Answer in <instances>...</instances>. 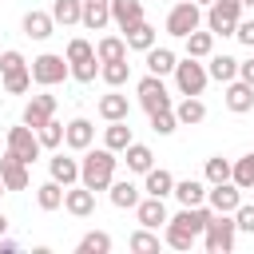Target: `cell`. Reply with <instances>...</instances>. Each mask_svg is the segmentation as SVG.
I'll list each match as a JSON object with an SVG mask.
<instances>
[{"instance_id": "obj_1", "label": "cell", "mask_w": 254, "mask_h": 254, "mask_svg": "<svg viewBox=\"0 0 254 254\" xmlns=\"http://www.w3.org/2000/svg\"><path fill=\"white\" fill-rule=\"evenodd\" d=\"M115 167H119V159L111 147H87L79 159V183L91 190H107L115 183Z\"/></svg>"}, {"instance_id": "obj_2", "label": "cell", "mask_w": 254, "mask_h": 254, "mask_svg": "<svg viewBox=\"0 0 254 254\" xmlns=\"http://www.w3.org/2000/svg\"><path fill=\"white\" fill-rule=\"evenodd\" d=\"M234 234H238L234 214H218V210H214V218H210L206 230H202V246H206L210 254H230V250H234Z\"/></svg>"}, {"instance_id": "obj_3", "label": "cell", "mask_w": 254, "mask_h": 254, "mask_svg": "<svg viewBox=\"0 0 254 254\" xmlns=\"http://www.w3.org/2000/svg\"><path fill=\"white\" fill-rule=\"evenodd\" d=\"M28 67H32V83H40V87H56V83H64V79L71 75V64H67V56H56V52H44V56H36Z\"/></svg>"}, {"instance_id": "obj_4", "label": "cell", "mask_w": 254, "mask_h": 254, "mask_svg": "<svg viewBox=\"0 0 254 254\" xmlns=\"http://www.w3.org/2000/svg\"><path fill=\"white\" fill-rule=\"evenodd\" d=\"M242 0H214L210 8H206V28L214 32V36H234V28H238V20H242Z\"/></svg>"}, {"instance_id": "obj_5", "label": "cell", "mask_w": 254, "mask_h": 254, "mask_svg": "<svg viewBox=\"0 0 254 254\" xmlns=\"http://www.w3.org/2000/svg\"><path fill=\"white\" fill-rule=\"evenodd\" d=\"M206 79H210V71H206V64H198L194 56H187V60L175 64V87H179V95H202Z\"/></svg>"}, {"instance_id": "obj_6", "label": "cell", "mask_w": 254, "mask_h": 254, "mask_svg": "<svg viewBox=\"0 0 254 254\" xmlns=\"http://www.w3.org/2000/svg\"><path fill=\"white\" fill-rule=\"evenodd\" d=\"M198 24H202V8H198L194 0H179V4H171V12H167V32H171L175 40H187Z\"/></svg>"}, {"instance_id": "obj_7", "label": "cell", "mask_w": 254, "mask_h": 254, "mask_svg": "<svg viewBox=\"0 0 254 254\" xmlns=\"http://www.w3.org/2000/svg\"><path fill=\"white\" fill-rule=\"evenodd\" d=\"M135 95H139V107L151 115V111H163V107H171V91H167V83H163V75H143L139 83H135Z\"/></svg>"}, {"instance_id": "obj_8", "label": "cell", "mask_w": 254, "mask_h": 254, "mask_svg": "<svg viewBox=\"0 0 254 254\" xmlns=\"http://www.w3.org/2000/svg\"><path fill=\"white\" fill-rule=\"evenodd\" d=\"M8 151L16 155V159H24L28 167L40 159V151H44V143H40V135H36V127H28V123H20V127H8Z\"/></svg>"}, {"instance_id": "obj_9", "label": "cell", "mask_w": 254, "mask_h": 254, "mask_svg": "<svg viewBox=\"0 0 254 254\" xmlns=\"http://www.w3.org/2000/svg\"><path fill=\"white\" fill-rule=\"evenodd\" d=\"M206 202H210V210H218V214H234L238 206H242V187L238 183H210V190H206Z\"/></svg>"}, {"instance_id": "obj_10", "label": "cell", "mask_w": 254, "mask_h": 254, "mask_svg": "<svg viewBox=\"0 0 254 254\" xmlns=\"http://www.w3.org/2000/svg\"><path fill=\"white\" fill-rule=\"evenodd\" d=\"M198 238H202V234H198L190 222H183L179 214H171V218H167V226H163V242H167L171 250H190Z\"/></svg>"}, {"instance_id": "obj_11", "label": "cell", "mask_w": 254, "mask_h": 254, "mask_svg": "<svg viewBox=\"0 0 254 254\" xmlns=\"http://www.w3.org/2000/svg\"><path fill=\"white\" fill-rule=\"evenodd\" d=\"M64 210L75 214V218H91V214H95V190L83 187V183H79V187L71 183V187L64 190Z\"/></svg>"}, {"instance_id": "obj_12", "label": "cell", "mask_w": 254, "mask_h": 254, "mask_svg": "<svg viewBox=\"0 0 254 254\" xmlns=\"http://www.w3.org/2000/svg\"><path fill=\"white\" fill-rule=\"evenodd\" d=\"M48 119H56V95L40 91V95H32V99L24 103V119H20V123H28V127H44Z\"/></svg>"}, {"instance_id": "obj_13", "label": "cell", "mask_w": 254, "mask_h": 254, "mask_svg": "<svg viewBox=\"0 0 254 254\" xmlns=\"http://www.w3.org/2000/svg\"><path fill=\"white\" fill-rule=\"evenodd\" d=\"M64 143H67L71 151H87V147L95 143V123L83 119V115H75V119L64 127Z\"/></svg>"}, {"instance_id": "obj_14", "label": "cell", "mask_w": 254, "mask_h": 254, "mask_svg": "<svg viewBox=\"0 0 254 254\" xmlns=\"http://www.w3.org/2000/svg\"><path fill=\"white\" fill-rule=\"evenodd\" d=\"M0 179H4L8 190H24V187H28V163L16 159L12 151H4V155H0Z\"/></svg>"}, {"instance_id": "obj_15", "label": "cell", "mask_w": 254, "mask_h": 254, "mask_svg": "<svg viewBox=\"0 0 254 254\" xmlns=\"http://www.w3.org/2000/svg\"><path fill=\"white\" fill-rule=\"evenodd\" d=\"M135 218H139V226H151V230H159V226H167V202L163 198H155V194H147V198H139V206H135Z\"/></svg>"}, {"instance_id": "obj_16", "label": "cell", "mask_w": 254, "mask_h": 254, "mask_svg": "<svg viewBox=\"0 0 254 254\" xmlns=\"http://www.w3.org/2000/svg\"><path fill=\"white\" fill-rule=\"evenodd\" d=\"M20 28H24V36H28V40H48V36L56 32V16H52V12L32 8V12H24Z\"/></svg>"}, {"instance_id": "obj_17", "label": "cell", "mask_w": 254, "mask_h": 254, "mask_svg": "<svg viewBox=\"0 0 254 254\" xmlns=\"http://www.w3.org/2000/svg\"><path fill=\"white\" fill-rule=\"evenodd\" d=\"M222 99H226V107H230L234 115H246V111H254V87H250L246 79H230Z\"/></svg>"}, {"instance_id": "obj_18", "label": "cell", "mask_w": 254, "mask_h": 254, "mask_svg": "<svg viewBox=\"0 0 254 254\" xmlns=\"http://www.w3.org/2000/svg\"><path fill=\"white\" fill-rule=\"evenodd\" d=\"M48 175H52L56 183L71 187V183H79V159H71V155H64V151H56V155L48 159Z\"/></svg>"}, {"instance_id": "obj_19", "label": "cell", "mask_w": 254, "mask_h": 254, "mask_svg": "<svg viewBox=\"0 0 254 254\" xmlns=\"http://www.w3.org/2000/svg\"><path fill=\"white\" fill-rule=\"evenodd\" d=\"M139 20H143V0H111V24L119 32L135 28Z\"/></svg>"}, {"instance_id": "obj_20", "label": "cell", "mask_w": 254, "mask_h": 254, "mask_svg": "<svg viewBox=\"0 0 254 254\" xmlns=\"http://www.w3.org/2000/svg\"><path fill=\"white\" fill-rule=\"evenodd\" d=\"M139 190H143V187H135L131 179H115V183L107 187V194H111V206H119V210H135V206H139V198H143Z\"/></svg>"}, {"instance_id": "obj_21", "label": "cell", "mask_w": 254, "mask_h": 254, "mask_svg": "<svg viewBox=\"0 0 254 254\" xmlns=\"http://www.w3.org/2000/svg\"><path fill=\"white\" fill-rule=\"evenodd\" d=\"M95 111L111 123V119H131V103H127V95H119L115 87L107 91V95H99V103H95Z\"/></svg>"}, {"instance_id": "obj_22", "label": "cell", "mask_w": 254, "mask_h": 254, "mask_svg": "<svg viewBox=\"0 0 254 254\" xmlns=\"http://www.w3.org/2000/svg\"><path fill=\"white\" fill-rule=\"evenodd\" d=\"M123 163H127V171H131V175H147V171L155 167V151H151L147 143H127Z\"/></svg>"}, {"instance_id": "obj_23", "label": "cell", "mask_w": 254, "mask_h": 254, "mask_svg": "<svg viewBox=\"0 0 254 254\" xmlns=\"http://www.w3.org/2000/svg\"><path fill=\"white\" fill-rule=\"evenodd\" d=\"M143 194H155V198L175 194V175H171V171H163V167H151V171L143 175Z\"/></svg>"}, {"instance_id": "obj_24", "label": "cell", "mask_w": 254, "mask_h": 254, "mask_svg": "<svg viewBox=\"0 0 254 254\" xmlns=\"http://www.w3.org/2000/svg\"><path fill=\"white\" fill-rule=\"evenodd\" d=\"M143 56H147V71H151V75H175L179 56H175L171 48H159V44H155V48H147Z\"/></svg>"}, {"instance_id": "obj_25", "label": "cell", "mask_w": 254, "mask_h": 254, "mask_svg": "<svg viewBox=\"0 0 254 254\" xmlns=\"http://www.w3.org/2000/svg\"><path fill=\"white\" fill-rule=\"evenodd\" d=\"M175 115H179V127H198L206 119V103L198 95H183V103L175 107Z\"/></svg>"}, {"instance_id": "obj_26", "label": "cell", "mask_w": 254, "mask_h": 254, "mask_svg": "<svg viewBox=\"0 0 254 254\" xmlns=\"http://www.w3.org/2000/svg\"><path fill=\"white\" fill-rule=\"evenodd\" d=\"M123 40H127V48H131V52H147V48H155L159 32H155L147 20H139L135 28H127V32H123Z\"/></svg>"}, {"instance_id": "obj_27", "label": "cell", "mask_w": 254, "mask_h": 254, "mask_svg": "<svg viewBox=\"0 0 254 254\" xmlns=\"http://www.w3.org/2000/svg\"><path fill=\"white\" fill-rule=\"evenodd\" d=\"M238 64L242 60H234V56H214L210 52V64H206V71H210V79H218V83H230V79H238Z\"/></svg>"}, {"instance_id": "obj_28", "label": "cell", "mask_w": 254, "mask_h": 254, "mask_svg": "<svg viewBox=\"0 0 254 254\" xmlns=\"http://www.w3.org/2000/svg\"><path fill=\"white\" fill-rule=\"evenodd\" d=\"M127 143H135V139H131V123H127V119H111L107 131H103V147H111V151L119 155V151H127Z\"/></svg>"}, {"instance_id": "obj_29", "label": "cell", "mask_w": 254, "mask_h": 254, "mask_svg": "<svg viewBox=\"0 0 254 254\" xmlns=\"http://www.w3.org/2000/svg\"><path fill=\"white\" fill-rule=\"evenodd\" d=\"M206 183L202 179H183V183H175V198L183 202V206H198V202H206Z\"/></svg>"}, {"instance_id": "obj_30", "label": "cell", "mask_w": 254, "mask_h": 254, "mask_svg": "<svg viewBox=\"0 0 254 254\" xmlns=\"http://www.w3.org/2000/svg\"><path fill=\"white\" fill-rule=\"evenodd\" d=\"M52 16L64 28H75V24H83V0H52Z\"/></svg>"}, {"instance_id": "obj_31", "label": "cell", "mask_w": 254, "mask_h": 254, "mask_svg": "<svg viewBox=\"0 0 254 254\" xmlns=\"http://www.w3.org/2000/svg\"><path fill=\"white\" fill-rule=\"evenodd\" d=\"M183 44H187V56H194V60H210V52H214V32H210V28H206V32L194 28Z\"/></svg>"}, {"instance_id": "obj_32", "label": "cell", "mask_w": 254, "mask_h": 254, "mask_svg": "<svg viewBox=\"0 0 254 254\" xmlns=\"http://www.w3.org/2000/svg\"><path fill=\"white\" fill-rule=\"evenodd\" d=\"M64 183H56V179H48V183H40L36 187V202H40V210H60L64 206Z\"/></svg>"}, {"instance_id": "obj_33", "label": "cell", "mask_w": 254, "mask_h": 254, "mask_svg": "<svg viewBox=\"0 0 254 254\" xmlns=\"http://www.w3.org/2000/svg\"><path fill=\"white\" fill-rule=\"evenodd\" d=\"M131 48H127V40L123 36H99L95 40V56H99V64H107V60H123Z\"/></svg>"}, {"instance_id": "obj_34", "label": "cell", "mask_w": 254, "mask_h": 254, "mask_svg": "<svg viewBox=\"0 0 254 254\" xmlns=\"http://www.w3.org/2000/svg\"><path fill=\"white\" fill-rule=\"evenodd\" d=\"M99 75H103L107 87H123V83L131 79V64H127V56H123V60H107V64H99Z\"/></svg>"}, {"instance_id": "obj_35", "label": "cell", "mask_w": 254, "mask_h": 254, "mask_svg": "<svg viewBox=\"0 0 254 254\" xmlns=\"http://www.w3.org/2000/svg\"><path fill=\"white\" fill-rule=\"evenodd\" d=\"M0 83H4L8 95H24L32 87V67L24 64V67H12V71H0Z\"/></svg>"}, {"instance_id": "obj_36", "label": "cell", "mask_w": 254, "mask_h": 254, "mask_svg": "<svg viewBox=\"0 0 254 254\" xmlns=\"http://www.w3.org/2000/svg\"><path fill=\"white\" fill-rule=\"evenodd\" d=\"M75 250H79V254H107V250H111V234H107V230H87V234L75 242Z\"/></svg>"}, {"instance_id": "obj_37", "label": "cell", "mask_w": 254, "mask_h": 254, "mask_svg": "<svg viewBox=\"0 0 254 254\" xmlns=\"http://www.w3.org/2000/svg\"><path fill=\"white\" fill-rule=\"evenodd\" d=\"M111 24V4H83V28L103 32Z\"/></svg>"}, {"instance_id": "obj_38", "label": "cell", "mask_w": 254, "mask_h": 254, "mask_svg": "<svg viewBox=\"0 0 254 254\" xmlns=\"http://www.w3.org/2000/svg\"><path fill=\"white\" fill-rule=\"evenodd\" d=\"M91 60H99V56H95V44H87L83 36L67 40V64H71V67H79V64H91Z\"/></svg>"}, {"instance_id": "obj_39", "label": "cell", "mask_w": 254, "mask_h": 254, "mask_svg": "<svg viewBox=\"0 0 254 254\" xmlns=\"http://www.w3.org/2000/svg\"><path fill=\"white\" fill-rule=\"evenodd\" d=\"M135 254H159V246H163V238L151 230V226H143V230H135L131 234V242H127Z\"/></svg>"}, {"instance_id": "obj_40", "label": "cell", "mask_w": 254, "mask_h": 254, "mask_svg": "<svg viewBox=\"0 0 254 254\" xmlns=\"http://www.w3.org/2000/svg\"><path fill=\"white\" fill-rule=\"evenodd\" d=\"M230 183H238L242 190H254V151L234 159V171H230Z\"/></svg>"}, {"instance_id": "obj_41", "label": "cell", "mask_w": 254, "mask_h": 254, "mask_svg": "<svg viewBox=\"0 0 254 254\" xmlns=\"http://www.w3.org/2000/svg\"><path fill=\"white\" fill-rule=\"evenodd\" d=\"M64 127H67V123H60V119H48L44 127H36V135H40L44 151H56V147L64 143Z\"/></svg>"}, {"instance_id": "obj_42", "label": "cell", "mask_w": 254, "mask_h": 254, "mask_svg": "<svg viewBox=\"0 0 254 254\" xmlns=\"http://www.w3.org/2000/svg\"><path fill=\"white\" fill-rule=\"evenodd\" d=\"M175 127H179V115H175L171 107L151 111V131H155V135H175Z\"/></svg>"}, {"instance_id": "obj_43", "label": "cell", "mask_w": 254, "mask_h": 254, "mask_svg": "<svg viewBox=\"0 0 254 254\" xmlns=\"http://www.w3.org/2000/svg\"><path fill=\"white\" fill-rule=\"evenodd\" d=\"M230 171H234L230 159H222V155H210V159H206V183H226Z\"/></svg>"}, {"instance_id": "obj_44", "label": "cell", "mask_w": 254, "mask_h": 254, "mask_svg": "<svg viewBox=\"0 0 254 254\" xmlns=\"http://www.w3.org/2000/svg\"><path fill=\"white\" fill-rule=\"evenodd\" d=\"M234 222H238V230L254 234V206H250V202H242V206L234 210Z\"/></svg>"}, {"instance_id": "obj_45", "label": "cell", "mask_w": 254, "mask_h": 254, "mask_svg": "<svg viewBox=\"0 0 254 254\" xmlns=\"http://www.w3.org/2000/svg\"><path fill=\"white\" fill-rule=\"evenodd\" d=\"M24 64H28V60H24L20 52H12V48H8V52H0V71H12V67H24Z\"/></svg>"}, {"instance_id": "obj_46", "label": "cell", "mask_w": 254, "mask_h": 254, "mask_svg": "<svg viewBox=\"0 0 254 254\" xmlns=\"http://www.w3.org/2000/svg\"><path fill=\"white\" fill-rule=\"evenodd\" d=\"M234 36H238V44H246V48H254V20H238V28H234Z\"/></svg>"}, {"instance_id": "obj_47", "label": "cell", "mask_w": 254, "mask_h": 254, "mask_svg": "<svg viewBox=\"0 0 254 254\" xmlns=\"http://www.w3.org/2000/svg\"><path fill=\"white\" fill-rule=\"evenodd\" d=\"M238 79H246V83H250V87H254V56H250V60H242V64H238Z\"/></svg>"}, {"instance_id": "obj_48", "label": "cell", "mask_w": 254, "mask_h": 254, "mask_svg": "<svg viewBox=\"0 0 254 254\" xmlns=\"http://www.w3.org/2000/svg\"><path fill=\"white\" fill-rule=\"evenodd\" d=\"M20 250V242H12V238H0V254H16Z\"/></svg>"}, {"instance_id": "obj_49", "label": "cell", "mask_w": 254, "mask_h": 254, "mask_svg": "<svg viewBox=\"0 0 254 254\" xmlns=\"http://www.w3.org/2000/svg\"><path fill=\"white\" fill-rule=\"evenodd\" d=\"M4 234H8V214L0 210V238H4Z\"/></svg>"}, {"instance_id": "obj_50", "label": "cell", "mask_w": 254, "mask_h": 254, "mask_svg": "<svg viewBox=\"0 0 254 254\" xmlns=\"http://www.w3.org/2000/svg\"><path fill=\"white\" fill-rule=\"evenodd\" d=\"M194 4H198V8H210V4H214V0H194Z\"/></svg>"}, {"instance_id": "obj_51", "label": "cell", "mask_w": 254, "mask_h": 254, "mask_svg": "<svg viewBox=\"0 0 254 254\" xmlns=\"http://www.w3.org/2000/svg\"><path fill=\"white\" fill-rule=\"evenodd\" d=\"M83 4H111V0H83Z\"/></svg>"}, {"instance_id": "obj_52", "label": "cell", "mask_w": 254, "mask_h": 254, "mask_svg": "<svg viewBox=\"0 0 254 254\" xmlns=\"http://www.w3.org/2000/svg\"><path fill=\"white\" fill-rule=\"evenodd\" d=\"M242 4H246V8H254V0H242Z\"/></svg>"}, {"instance_id": "obj_53", "label": "cell", "mask_w": 254, "mask_h": 254, "mask_svg": "<svg viewBox=\"0 0 254 254\" xmlns=\"http://www.w3.org/2000/svg\"><path fill=\"white\" fill-rule=\"evenodd\" d=\"M4 190H8V187H4V179H0V194H4Z\"/></svg>"}, {"instance_id": "obj_54", "label": "cell", "mask_w": 254, "mask_h": 254, "mask_svg": "<svg viewBox=\"0 0 254 254\" xmlns=\"http://www.w3.org/2000/svg\"><path fill=\"white\" fill-rule=\"evenodd\" d=\"M171 4H179V0H171Z\"/></svg>"}]
</instances>
